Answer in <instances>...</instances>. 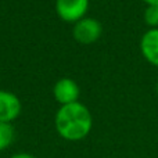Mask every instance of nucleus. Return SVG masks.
<instances>
[{
    "label": "nucleus",
    "mask_w": 158,
    "mask_h": 158,
    "mask_svg": "<svg viewBox=\"0 0 158 158\" xmlns=\"http://www.w3.org/2000/svg\"><path fill=\"white\" fill-rule=\"evenodd\" d=\"M144 22L151 29L158 27V6H147L144 10Z\"/></svg>",
    "instance_id": "obj_8"
},
{
    "label": "nucleus",
    "mask_w": 158,
    "mask_h": 158,
    "mask_svg": "<svg viewBox=\"0 0 158 158\" xmlns=\"http://www.w3.org/2000/svg\"><path fill=\"white\" fill-rule=\"evenodd\" d=\"M14 128L11 123L0 122V151L6 150L14 142Z\"/></svg>",
    "instance_id": "obj_7"
},
{
    "label": "nucleus",
    "mask_w": 158,
    "mask_h": 158,
    "mask_svg": "<svg viewBox=\"0 0 158 158\" xmlns=\"http://www.w3.org/2000/svg\"><path fill=\"white\" fill-rule=\"evenodd\" d=\"M89 8V0H56V11L57 15L65 22L77 24Z\"/></svg>",
    "instance_id": "obj_3"
},
{
    "label": "nucleus",
    "mask_w": 158,
    "mask_h": 158,
    "mask_svg": "<svg viewBox=\"0 0 158 158\" xmlns=\"http://www.w3.org/2000/svg\"><path fill=\"white\" fill-rule=\"evenodd\" d=\"M147 6H158V0H143Z\"/></svg>",
    "instance_id": "obj_10"
},
{
    "label": "nucleus",
    "mask_w": 158,
    "mask_h": 158,
    "mask_svg": "<svg viewBox=\"0 0 158 158\" xmlns=\"http://www.w3.org/2000/svg\"><path fill=\"white\" fill-rule=\"evenodd\" d=\"M103 33V27L101 24L94 18L85 17L81 21H78L74 27L72 35L77 42L81 44H92L100 39Z\"/></svg>",
    "instance_id": "obj_2"
},
{
    "label": "nucleus",
    "mask_w": 158,
    "mask_h": 158,
    "mask_svg": "<svg viewBox=\"0 0 158 158\" xmlns=\"http://www.w3.org/2000/svg\"><path fill=\"white\" fill-rule=\"evenodd\" d=\"M140 50L148 63L158 67V28L147 31L142 36Z\"/></svg>",
    "instance_id": "obj_6"
},
{
    "label": "nucleus",
    "mask_w": 158,
    "mask_h": 158,
    "mask_svg": "<svg viewBox=\"0 0 158 158\" xmlns=\"http://www.w3.org/2000/svg\"><path fill=\"white\" fill-rule=\"evenodd\" d=\"M79 93H81V90H79L78 83L74 79H69V78L60 79V81L54 85V89H53L54 98L61 106L77 103Z\"/></svg>",
    "instance_id": "obj_5"
},
{
    "label": "nucleus",
    "mask_w": 158,
    "mask_h": 158,
    "mask_svg": "<svg viewBox=\"0 0 158 158\" xmlns=\"http://www.w3.org/2000/svg\"><path fill=\"white\" fill-rule=\"evenodd\" d=\"M22 104L14 93L0 90V122L11 123L19 117Z\"/></svg>",
    "instance_id": "obj_4"
},
{
    "label": "nucleus",
    "mask_w": 158,
    "mask_h": 158,
    "mask_svg": "<svg viewBox=\"0 0 158 158\" xmlns=\"http://www.w3.org/2000/svg\"><path fill=\"white\" fill-rule=\"evenodd\" d=\"M56 131L63 139L68 142H79L90 133L93 118L85 104L72 103L58 108L54 118Z\"/></svg>",
    "instance_id": "obj_1"
},
{
    "label": "nucleus",
    "mask_w": 158,
    "mask_h": 158,
    "mask_svg": "<svg viewBox=\"0 0 158 158\" xmlns=\"http://www.w3.org/2000/svg\"><path fill=\"white\" fill-rule=\"evenodd\" d=\"M10 158H36V157L32 156V154H29V153H15Z\"/></svg>",
    "instance_id": "obj_9"
},
{
    "label": "nucleus",
    "mask_w": 158,
    "mask_h": 158,
    "mask_svg": "<svg viewBox=\"0 0 158 158\" xmlns=\"http://www.w3.org/2000/svg\"><path fill=\"white\" fill-rule=\"evenodd\" d=\"M157 94H158V83H157Z\"/></svg>",
    "instance_id": "obj_11"
}]
</instances>
